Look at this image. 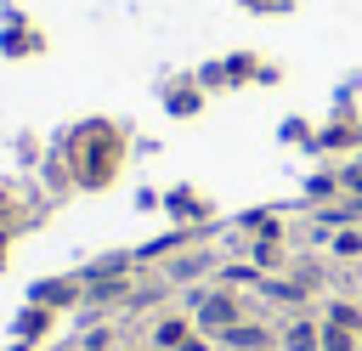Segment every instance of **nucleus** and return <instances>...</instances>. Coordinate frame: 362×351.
Here are the masks:
<instances>
[{"instance_id": "f257e3e1", "label": "nucleus", "mask_w": 362, "mask_h": 351, "mask_svg": "<svg viewBox=\"0 0 362 351\" xmlns=\"http://www.w3.org/2000/svg\"><path fill=\"white\" fill-rule=\"evenodd\" d=\"M192 323H198L204 334H226L232 323H243L238 289H198V294H192Z\"/></svg>"}, {"instance_id": "f03ea898", "label": "nucleus", "mask_w": 362, "mask_h": 351, "mask_svg": "<svg viewBox=\"0 0 362 351\" xmlns=\"http://www.w3.org/2000/svg\"><path fill=\"white\" fill-rule=\"evenodd\" d=\"M215 340H221L226 351H272V345H277V334H272L266 323H232V328L215 334Z\"/></svg>"}, {"instance_id": "7ed1b4c3", "label": "nucleus", "mask_w": 362, "mask_h": 351, "mask_svg": "<svg viewBox=\"0 0 362 351\" xmlns=\"http://www.w3.org/2000/svg\"><path fill=\"white\" fill-rule=\"evenodd\" d=\"M277 345H283V351H322V323H311V317H294V323L277 334Z\"/></svg>"}, {"instance_id": "20e7f679", "label": "nucleus", "mask_w": 362, "mask_h": 351, "mask_svg": "<svg viewBox=\"0 0 362 351\" xmlns=\"http://www.w3.org/2000/svg\"><path fill=\"white\" fill-rule=\"evenodd\" d=\"M192 328H198L192 317H158V323H153V345H158V351H175L181 340H192Z\"/></svg>"}, {"instance_id": "39448f33", "label": "nucleus", "mask_w": 362, "mask_h": 351, "mask_svg": "<svg viewBox=\"0 0 362 351\" xmlns=\"http://www.w3.org/2000/svg\"><path fill=\"white\" fill-rule=\"evenodd\" d=\"M322 323H339V328H351V334H362V306H356V300H334Z\"/></svg>"}, {"instance_id": "423d86ee", "label": "nucleus", "mask_w": 362, "mask_h": 351, "mask_svg": "<svg viewBox=\"0 0 362 351\" xmlns=\"http://www.w3.org/2000/svg\"><path fill=\"white\" fill-rule=\"evenodd\" d=\"M356 340H362V334H351V328H339V323H322V351H356Z\"/></svg>"}, {"instance_id": "0eeeda50", "label": "nucleus", "mask_w": 362, "mask_h": 351, "mask_svg": "<svg viewBox=\"0 0 362 351\" xmlns=\"http://www.w3.org/2000/svg\"><path fill=\"white\" fill-rule=\"evenodd\" d=\"M334 255H339V260H356V255H362V232H339V238H334Z\"/></svg>"}, {"instance_id": "6e6552de", "label": "nucleus", "mask_w": 362, "mask_h": 351, "mask_svg": "<svg viewBox=\"0 0 362 351\" xmlns=\"http://www.w3.org/2000/svg\"><path fill=\"white\" fill-rule=\"evenodd\" d=\"M339 187H345V192H356V198H362V159H356V164H345V170H339Z\"/></svg>"}, {"instance_id": "1a4fd4ad", "label": "nucleus", "mask_w": 362, "mask_h": 351, "mask_svg": "<svg viewBox=\"0 0 362 351\" xmlns=\"http://www.w3.org/2000/svg\"><path fill=\"white\" fill-rule=\"evenodd\" d=\"M204 266H209L204 255H187V260H175V266H170V277H192V272H204Z\"/></svg>"}, {"instance_id": "9d476101", "label": "nucleus", "mask_w": 362, "mask_h": 351, "mask_svg": "<svg viewBox=\"0 0 362 351\" xmlns=\"http://www.w3.org/2000/svg\"><path fill=\"white\" fill-rule=\"evenodd\" d=\"M175 351H209V345H204V340H198V334H192V340H181V345H175Z\"/></svg>"}]
</instances>
